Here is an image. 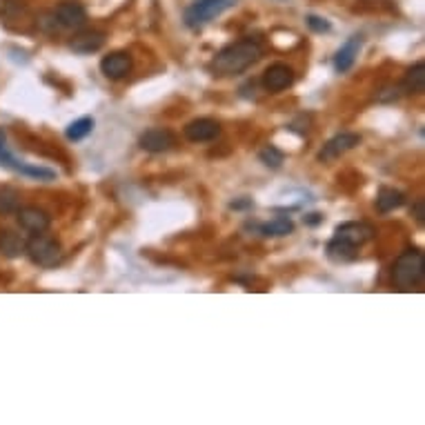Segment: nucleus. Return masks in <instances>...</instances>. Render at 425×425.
I'll list each match as a JSON object with an SVG mask.
<instances>
[{
  "label": "nucleus",
  "mask_w": 425,
  "mask_h": 425,
  "mask_svg": "<svg viewBox=\"0 0 425 425\" xmlns=\"http://www.w3.org/2000/svg\"><path fill=\"white\" fill-rule=\"evenodd\" d=\"M261 56H263V47L257 41L243 38L220 49L210 67L216 76H236L245 72L247 67H252Z\"/></svg>",
  "instance_id": "nucleus-1"
},
{
  "label": "nucleus",
  "mask_w": 425,
  "mask_h": 425,
  "mask_svg": "<svg viewBox=\"0 0 425 425\" xmlns=\"http://www.w3.org/2000/svg\"><path fill=\"white\" fill-rule=\"evenodd\" d=\"M423 269H425L423 254L419 249H405L394 263L392 279L401 290H410V287H414L423 279Z\"/></svg>",
  "instance_id": "nucleus-2"
},
{
  "label": "nucleus",
  "mask_w": 425,
  "mask_h": 425,
  "mask_svg": "<svg viewBox=\"0 0 425 425\" xmlns=\"http://www.w3.org/2000/svg\"><path fill=\"white\" fill-rule=\"evenodd\" d=\"M25 254L31 259V263L41 267H52L60 259V243L52 239V236L38 232L29 241H25Z\"/></svg>",
  "instance_id": "nucleus-3"
},
{
  "label": "nucleus",
  "mask_w": 425,
  "mask_h": 425,
  "mask_svg": "<svg viewBox=\"0 0 425 425\" xmlns=\"http://www.w3.org/2000/svg\"><path fill=\"white\" fill-rule=\"evenodd\" d=\"M0 165L11 169V172H16V174H23L27 178H36V181H54L56 178V172H52V169L29 165V163H23V161L16 158L7 149V141H5L3 131H0Z\"/></svg>",
  "instance_id": "nucleus-4"
},
{
  "label": "nucleus",
  "mask_w": 425,
  "mask_h": 425,
  "mask_svg": "<svg viewBox=\"0 0 425 425\" xmlns=\"http://www.w3.org/2000/svg\"><path fill=\"white\" fill-rule=\"evenodd\" d=\"M230 5V0H192V5L185 9V25L198 29L216 18L218 14H223Z\"/></svg>",
  "instance_id": "nucleus-5"
},
{
  "label": "nucleus",
  "mask_w": 425,
  "mask_h": 425,
  "mask_svg": "<svg viewBox=\"0 0 425 425\" xmlns=\"http://www.w3.org/2000/svg\"><path fill=\"white\" fill-rule=\"evenodd\" d=\"M359 143H361L359 134H338V136H334V139H330L326 145H323V149L318 151V161L321 163L336 161L338 156H343L345 151L354 149Z\"/></svg>",
  "instance_id": "nucleus-6"
},
{
  "label": "nucleus",
  "mask_w": 425,
  "mask_h": 425,
  "mask_svg": "<svg viewBox=\"0 0 425 425\" xmlns=\"http://www.w3.org/2000/svg\"><path fill=\"white\" fill-rule=\"evenodd\" d=\"M294 82V72L292 67H287L283 63H276L265 70L263 74V87L271 94H279L283 90H287Z\"/></svg>",
  "instance_id": "nucleus-7"
},
{
  "label": "nucleus",
  "mask_w": 425,
  "mask_h": 425,
  "mask_svg": "<svg viewBox=\"0 0 425 425\" xmlns=\"http://www.w3.org/2000/svg\"><path fill=\"white\" fill-rule=\"evenodd\" d=\"M54 18L67 29H80L85 23H87V11H85V7L80 3H76V0H65V3H60L56 7Z\"/></svg>",
  "instance_id": "nucleus-8"
},
{
  "label": "nucleus",
  "mask_w": 425,
  "mask_h": 425,
  "mask_svg": "<svg viewBox=\"0 0 425 425\" xmlns=\"http://www.w3.org/2000/svg\"><path fill=\"white\" fill-rule=\"evenodd\" d=\"M174 145H176V136L163 127L147 129L141 136V147L145 151H151V154H163V151H169Z\"/></svg>",
  "instance_id": "nucleus-9"
},
{
  "label": "nucleus",
  "mask_w": 425,
  "mask_h": 425,
  "mask_svg": "<svg viewBox=\"0 0 425 425\" xmlns=\"http://www.w3.org/2000/svg\"><path fill=\"white\" fill-rule=\"evenodd\" d=\"M220 134V125L212 118H196V121L187 123L185 127V139L190 143H208L214 141Z\"/></svg>",
  "instance_id": "nucleus-10"
},
{
  "label": "nucleus",
  "mask_w": 425,
  "mask_h": 425,
  "mask_svg": "<svg viewBox=\"0 0 425 425\" xmlns=\"http://www.w3.org/2000/svg\"><path fill=\"white\" fill-rule=\"evenodd\" d=\"M372 236H374V230L367 223H343L334 232V239H341L354 247L365 245L367 241H372Z\"/></svg>",
  "instance_id": "nucleus-11"
},
{
  "label": "nucleus",
  "mask_w": 425,
  "mask_h": 425,
  "mask_svg": "<svg viewBox=\"0 0 425 425\" xmlns=\"http://www.w3.org/2000/svg\"><path fill=\"white\" fill-rule=\"evenodd\" d=\"M100 72L112 80L125 78L131 72V56L127 52H114L100 60Z\"/></svg>",
  "instance_id": "nucleus-12"
},
{
  "label": "nucleus",
  "mask_w": 425,
  "mask_h": 425,
  "mask_svg": "<svg viewBox=\"0 0 425 425\" xmlns=\"http://www.w3.org/2000/svg\"><path fill=\"white\" fill-rule=\"evenodd\" d=\"M52 223V218H49L47 212L38 210V208H23L18 210V225L31 234H38V232H45Z\"/></svg>",
  "instance_id": "nucleus-13"
},
{
  "label": "nucleus",
  "mask_w": 425,
  "mask_h": 425,
  "mask_svg": "<svg viewBox=\"0 0 425 425\" xmlns=\"http://www.w3.org/2000/svg\"><path fill=\"white\" fill-rule=\"evenodd\" d=\"M359 49H361V38H359V36H352V38L336 52V56H334V70H336L338 74L350 72L352 67H354V63H356V56H359Z\"/></svg>",
  "instance_id": "nucleus-14"
},
{
  "label": "nucleus",
  "mask_w": 425,
  "mask_h": 425,
  "mask_svg": "<svg viewBox=\"0 0 425 425\" xmlns=\"http://www.w3.org/2000/svg\"><path fill=\"white\" fill-rule=\"evenodd\" d=\"M105 45V33L100 31H82L70 41V47L76 54H94Z\"/></svg>",
  "instance_id": "nucleus-15"
},
{
  "label": "nucleus",
  "mask_w": 425,
  "mask_h": 425,
  "mask_svg": "<svg viewBox=\"0 0 425 425\" xmlns=\"http://www.w3.org/2000/svg\"><path fill=\"white\" fill-rule=\"evenodd\" d=\"M0 254L7 259H18L25 254V239L14 230H0Z\"/></svg>",
  "instance_id": "nucleus-16"
},
{
  "label": "nucleus",
  "mask_w": 425,
  "mask_h": 425,
  "mask_svg": "<svg viewBox=\"0 0 425 425\" xmlns=\"http://www.w3.org/2000/svg\"><path fill=\"white\" fill-rule=\"evenodd\" d=\"M403 203H405L403 192L392 190V187H381L379 194H377V210H379L381 214H389V212L399 210V208L403 205Z\"/></svg>",
  "instance_id": "nucleus-17"
},
{
  "label": "nucleus",
  "mask_w": 425,
  "mask_h": 425,
  "mask_svg": "<svg viewBox=\"0 0 425 425\" xmlns=\"http://www.w3.org/2000/svg\"><path fill=\"white\" fill-rule=\"evenodd\" d=\"M356 252H359V247H354L341 239H334L332 236V241L328 243V257L336 263H345V261H352L356 257Z\"/></svg>",
  "instance_id": "nucleus-18"
},
{
  "label": "nucleus",
  "mask_w": 425,
  "mask_h": 425,
  "mask_svg": "<svg viewBox=\"0 0 425 425\" xmlns=\"http://www.w3.org/2000/svg\"><path fill=\"white\" fill-rule=\"evenodd\" d=\"M425 87V65L423 63H416L410 72L405 74L403 78V90L407 94H421Z\"/></svg>",
  "instance_id": "nucleus-19"
},
{
  "label": "nucleus",
  "mask_w": 425,
  "mask_h": 425,
  "mask_svg": "<svg viewBox=\"0 0 425 425\" xmlns=\"http://www.w3.org/2000/svg\"><path fill=\"white\" fill-rule=\"evenodd\" d=\"M92 129H94V118H90V116H82V118H78V121H74L70 127H67V139L70 141H82L85 136H90L92 134Z\"/></svg>",
  "instance_id": "nucleus-20"
},
{
  "label": "nucleus",
  "mask_w": 425,
  "mask_h": 425,
  "mask_svg": "<svg viewBox=\"0 0 425 425\" xmlns=\"http://www.w3.org/2000/svg\"><path fill=\"white\" fill-rule=\"evenodd\" d=\"M292 230H294V225L287 216H279V218L269 220V223H265L261 227V232L265 236H287V234H292Z\"/></svg>",
  "instance_id": "nucleus-21"
},
{
  "label": "nucleus",
  "mask_w": 425,
  "mask_h": 425,
  "mask_svg": "<svg viewBox=\"0 0 425 425\" xmlns=\"http://www.w3.org/2000/svg\"><path fill=\"white\" fill-rule=\"evenodd\" d=\"M259 158H261V163H263L265 167H271V169L281 167V165H283V161H285L283 151H281V149H276L274 145H267V147H263V149H261V154H259Z\"/></svg>",
  "instance_id": "nucleus-22"
},
{
  "label": "nucleus",
  "mask_w": 425,
  "mask_h": 425,
  "mask_svg": "<svg viewBox=\"0 0 425 425\" xmlns=\"http://www.w3.org/2000/svg\"><path fill=\"white\" fill-rule=\"evenodd\" d=\"M308 27L312 31H316V33H323V31H330L332 29V25L326 18H321V16H314V14L308 16Z\"/></svg>",
  "instance_id": "nucleus-23"
},
{
  "label": "nucleus",
  "mask_w": 425,
  "mask_h": 425,
  "mask_svg": "<svg viewBox=\"0 0 425 425\" xmlns=\"http://www.w3.org/2000/svg\"><path fill=\"white\" fill-rule=\"evenodd\" d=\"M412 214H414V218L419 220V223H423V218H425V205H423V200H416V203H414Z\"/></svg>",
  "instance_id": "nucleus-24"
},
{
  "label": "nucleus",
  "mask_w": 425,
  "mask_h": 425,
  "mask_svg": "<svg viewBox=\"0 0 425 425\" xmlns=\"http://www.w3.org/2000/svg\"><path fill=\"white\" fill-rule=\"evenodd\" d=\"M303 220H305V223H308V225H318L321 220H323V216H321V214H308Z\"/></svg>",
  "instance_id": "nucleus-25"
},
{
  "label": "nucleus",
  "mask_w": 425,
  "mask_h": 425,
  "mask_svg": "<svg viewBox=\"0 0 425 425\" xmlns=\"http://www.w3.org/2000/svg\"><path fill=\"white\" fill-rule=\"evenodd\" d=\"M230 208H232V210H243V208H252V200H249V198H245V200H236V203H232Z\"/></svg>",
  "instance_id": "nucleus-26"
}]
</instances>
